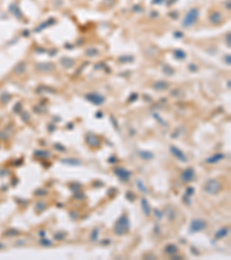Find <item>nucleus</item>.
Instances as JSON below:
<instances>
[{
	"instance_id": "obj_22",
	"label": "nucleus",
	"mask_w": 231,
	"mask_h": 260,
	"mask_svg": "<svg viewBox=\"0 0 231 260\" xmlns=\"http://www.w3.org/2000/svg\"><path fill=\"white\" fill-rule=\"evenodd\" d=\"M166 87H168V85H166V82H157V83H155L154 85V88L155 89H158V90H163V89H166Z\"/></svg>"
},
{
	"instance_id": "obj_33",
	"label": "nucleus",
	"mask_w": 231,
	"mask_h": 260,
	"mask_svg": "<svg viewBox=\"0 0 231 260\" xmlns=\"http://www.w3.org/2000/svg\"><path fill=\"white\" fill-rule=\"evenodd\" d=\"M39 235H41V236H44V235H45V232H44V231H41V232H39Z\"/></svg>"
},
{
	"instance_id": "obj_12",
	"label": "nucleus",
	"mask_w": 231,
	"mask_h": 260,
	"mask_svg": "<svg viewBox=\"0 0 231 260\" xmlns=\"http://www.w3.org/2000/svg\"><path fill=\"white\" fill-rule=\"evenodd\" d=\"M164 250H165V253L170 254V256H173L175 253H177V246L173 244H168Z\"/></svg>"
},
{
	"instance_id": "obj_1",
	"label": "nucleus",
	"mask_w": 231,
	"mask_h": 260,
	"mask_svg": "<svg viewBox=\"0 0 231 260\" xmlns=\"http://www.w3.org/2000/svg\"><path fill=\"white\" fill-rule=\"evenodd\" d=\"M129 229V221H128V217L126 215H121L117 222H116L115 226V234L118 236H122L125 235Z\"/></svg>"
},
{
	"instance_id": "obj_21",
	"label": "nucleus",
	"mask_w": 231,
	"mask_h": 260,
	"mask_svg": "<svg viewBox=\"0 0 231 260\" xmlns=\"http://www.w3.org/2000/svg\"><path fill=\"white\" fill-rule=\"evenodd\" d=\"M136 186H138V188H139L141 192H143V193H148L147 187L144 186V184H143L141 180H138V181H136Z\"/></svg>"
},
{
	"instance_id": "obj_9",
	"label": "nucleus",
	"mask_w": 231,
	"mask_h": 260,
	"mask_svg": "<svg viewBox=\"0 0 231 260\" xmlns=\"http://www.w3.org/2000/svg\"><path fill=\"white\" fill-rule=\"evenodd\" d=\"M87 98L90 99L93 103L95 104H102L104 98L101 96V95H97V94H90V95H87Z\"/></svg>"
},
{
	"instance_id": "obj_30",
	"label": "nucleus",
	"mask_w": 231,
	"mask_h": 260,
	"mask_svg": "<svg viewBox=\"0 0 231 260\" xmlns=\"http://www.w3.org/2000/svg\"><path fill=\"white\" fill-rule=\"evenodd\" d=\"M176 54H178V56H177L178 58H182V59L185 58V54H184V52H182V51H176Z\"/></svg>"
},
{
	"instance_id": "obj_13",
	"label": "nucleus",
	"mask_w": 231,
	"mask_h": 260,
	"mask_svg": "<svg viewBox=\"0 0 231 260\" xmlns=\"http://www.w3.org/2000/svg\"><path fill=\"white\" fill-rule=\"evenodd\" d=\"M37 68H38L39 71H42V72H46V71H51V70H53L54 66H53V64H39V65L37 66Z\"/></svg>"
},
{
	"instance_id": "obj_11",
	"label": "nucleus",
	"mask_w": 231,
	"mask_h": 260,
	"mask_svg": "<svg viewBox=\"0 0 231 260\" xmlns=\"http://www.w3.org/2000/svg\"><path fill=\"white\" fill-rule=\"evenodd\" d=\"M141 207H142V210H143L144 215L149 216V215H150V213H151V208H150V206H149V203H148L147 199H144V198H142V199H141Z\"/></svg>"
},
{
	"instance_id": "obj_28",
	"label": "nucleus",
	"mask_w": 231,
	"mask_h": 260,
	"mask_svg": "<svg viewBox=\"0 0 231 260\" xmlns=\"http://www.w3.org/2000/svg\"><path fill=\"white\" fill-rule=\"evenodd\" d=\"M35 193H36V195H45L46 191H43V190H37Z\"/></svg>"
},
{
	"instance_id": "obj_15",
	"label": "nucleus",
	"mask_w": 231,
	"mask_h": 260,
	"mask_svg": "<svg viewBox=\"0 0 231 260\" xmlns=\"http://www.w3.org/2000/svg\"><path fill=\"white\" fill-rule=\"evenodd\" d=\"M61 162L66 163L68 166H80L81 164V162L79 160H76V159H63Z\"/></svg>"
},
{
	"instance_id": "obj_8",
	"label": "nucleus",
	"mask_w": 231,
	"mask_h": 260,
	"mask_svg": "<svg viewBox=\"0 0 231 260\" xmlns=\"http://www.w3.org/2000/svg\"><path fill=\"white\" fill-rule=\"evenodd\" d=\"M86 141H87V143H88L90 147H98V145H100V140H98V138H97L96 135H94V134H88Z\"/></svg>"
},
{
	"instance_id": "obj_5",
	"label": "nucleus",
	"mask_w": 231,
	"mask_h": 260,
	"mask_svg": "<svg viewBox=\"0 0 231 260\" xmlns=\"http://www.w3.org/2000/svg\"><path fill=\"white\" fill-rule=\"evenodd\" d=\"M115 173L116 176L119 178V179H121L122 181H127L129 178H131V171H128V170H126V169H124V168H116L115 169Z\"/></svg>"
},
{
	"instance_id": "obj_19",
	"label": "nucleus",
	"mask_w": 231,
	"mask_h": 260,
	"mask_svg": "<svg viewBox=\"0 0 231 260\" xmlns=\"http://www.w3.org/2000/svg\"><path fill=\"white\" fill-rule=\"evenodd\" d=\"M210 21L213 22V23H217V22H220L221 21V14L220 13H213L212 15H210Z\"/></svg>"
},
{
	"instance_id": "obj_34",
	"label": "nucleus",
	"mask_w": 231,
	"mask_h": 260,
	"mask_svg": "<svg viewBox=\"0 0 231 260\" xmlns=\"http://www.w3.org/2000/svg\"><path fill=\"white\" fill-rule=\"evenodd\" d=\"M0 248H2V245H1V244H0Z\"/></svg>"
},
{
	"instance_id": "obj_10",
	"label": "nucleus",
	"mask_w": 231,
	"mask_h": 260,
	"mask_svg": "<svg viewBox=\"0 0 231 260\" xmlns=\"http://www.w3.org/2000/svg\"><path fill=\"white\" fill-rule=\"evenodd\" d=\"M223 159H226V155H224V154H215V155L208 157V159L206 160V162L213 164V163H217L219 161H221V160H223Z\"/></svg>"
},
{
	"instance_id": "obj_26",
	"label": "nucleus",
	"mask_w": 231,
	"mask_h": 260,
	"mask_svg": "<svg viewBox=\"0 0 231 260\" xmlns=\"http://www.w3.org/2000/svg\"><path fill=\"white\" fill-rule=\"evenodd\" d=\"M193 192H194V188H193V187H188V188L186 190L185 197H190V195H192V194H193Z\"/></svg>"
},
{
	"instance_id": "obj_25",
	"label": "nucleus",
	"mask_w": 231,
	"mask_h": 260,
	"mask_svg": "<svg viewBox=\"0 0 231 260\" xmlns=\"http://www.w3.org/2000/svg\"><path fill=\"white\" fill-rule=\"evenodd\" d=\"M41 244L42 245H45V246H50L52 243H51V241H47V239L43 238V239H41Z\"/></svg>"
},
{
	"instance_id": "obj_2",
	"label": "nucleus",
	"mask_w": 231,
	"mask_h": 260,
	"mask_svg": "<svg viewBox=\"0 0 231 260\" xmlns=\"http://www.w3.org/2000/svg\"><path fill=\"white\" fill-rule=\"evenodd\" d=\"M204 188H205V191H206L208 194H210V195H215V194H217V193L221 191L222 185H221V183L217 181L216 179H209V180L206 181Z\"/></svg>"
},
{
	"instance_id": "obj_16",
	"label": "nucleus",
	"mask_w": 231,
	"mask_h": 260,
	"mask_svg": "<svg viewBox=\"0 0 231 260\" xmlns=\"http://www.w3.org/2000/svg\"><path fill=\"white\" fill-rule=\"evenodd\" d=\"M45 209H46V203H45V202H41V201L36 202V205H35V210H36L37 213H41V212H43V210H45Z\"/></svg>"
},
{
	"instance_id": "obj_23",
	"label": "nucleus",
	"mask_w": 231,
	"mask_h": 260,
	"mask_svg": "<svg viewBox=\"0 0 231 260\" xmlns=\"http://www.w3.org/2000/svg\"><path fill=\"white\" fill-rule=\"evenodd\" d=\"M98 238V229H94L93 232H91V241L93 242H96Z\"/></svg>"
},
{
	"instance_id": "obj_32",
	"label": "nucleus",
	"mask_w": 231,
	"mask_h": 260,
	"mask_svg": "<svg viewBox=\"0 0 231 260\" xmlns=\"http://www.w3.org/2000/svg\"><path fill=\"white\" fill-rule=\"evenodd\" d=\"M155 215H156L158 219H161V217H162V215L160 214V212H158V210H155Z\"/></svg>"
},
{
	"instance_id": "obj_4",
	"label": "nucleus",
	"mask_w": 231,
	"mask_h": 260,
	"mask_svg": "<svg viewBox=\"0 0 231 260\" xmlns=\"http://www.w3.org/2000/svg\"><path fill=\"white\" fill-rule=\"evenodd\" d=\"M207 227V223L205 220H200V219H194L192 220L191 224H190V232L194 234V232H198V231H201L204 230L205 228Z\"/></svg>"
},
{
	"instance_id": "obj_29",
	"label": "nucleus",
	"mask_w": 231,
	"mask_h": 260,
	"mask_svg": "<svg viewBox=\"0 0 231 260\" xmlns=\"http://www.w3.org/2000/svg\"><path fill=\"white\" fill-rule=\"evenodd\" d=\"M65 236H66V234H63V235H60V234H56V235H54V238H56V239H63Z\"/></svg>"
},
{
	"instance_id": "obj_31",
	"label": "nucleus",
	"mask_w": 231,
	"mask_h": 260,
	"mask_svg": "<svg viewBox=\"0 0 231 260\" xmlns=\"http://www.w3.org/2000/svg\"><path fill=\"white\" fill-rule=\"evenodd\" d=\"M126 197H127V199H128V200H131V201L135 199V197H134V195H132V193H131V192H128V193L126 194Z\"/></svg>"
},
{
	"instance_id": "obj_3",
	"label": "nucleus",
	"mask_w": 231,
	"mask_h": 260,
	"mask_svg": "<svg viewBox=\"0 0 231 260\" xmlns=\"http://www.w3.org/2000/svg\"><path fill=\"white\" fill-rule=\"evenodd\" d=\"M198 16H199V10H198L197 8L191 9V10L186 14V16H185V19H184V21H183V26L186 27V28L193 26V24L197 22Z\"/></svg>"
},
{
	"instance_id": "obj_24",
	"label": "nucleus",
	"mask_w": 231,
	"mask_h": 260,
	"mask_svg": "<svg viewBox=\"0 0 231 260\" xmlns=\"http://www.w3.org/2000/svg\"><path fill=\"white\" fill-rule=\"evenodd\" d=\"M88 56H90V57H95V56H97L98 54V52L95 50V49H89V50H87V52H86Z\"/></svg>"
},
{
	"instance_id": "obj_20",
	"label": "nucleus",
	"mask_w": 231,
	"mask_h": 260,
	"mask_svg": "<svg viewBox=\"0 0 231 260\" xmlns=\"http://www.w3.org/2000/svg\"><path fill=\"white\" fill-rule=\"evenodd\" d=\"M61 64L65 66V67H71V66H73V64H74V61L72 60V59H68V58H64V59H61Z\"/></svg>"
},
{
	"instance_id": "obj_6",
	"label": "nucleus",
	"mask_w": 231,
	"mask_h": 260,
	"mask_svg": "<svg viewBox=\"0 0 231 260\" xmlns=\"http://www.w3.org/2000/svg\"><path fill=\"white\" fill-rule=\"evenodd\" d=\"M180 178H182V180L187 181V183L192 181V180H193V178H194V170H193L192 168H187L186 170H184V171L182 172Z\"/></svg>"
},
{
	"instance_id": "obj_18",
	"label": "nucleus",
	"mask_w": 231,
	"mask_h": 260,
	"mask_svg": "<svg viewBox=\"0 0 231 260\" xmlns=\"http://www.w3.org/2000/svg\"><path fill=\"white\" fill-rule=\"evenodd\" d=\"M35 155L37 157H41V159H47L50 156V153L49 152H44V150H37V152H35Z\"/></svg>"
},
{
	"instance_id": "obj_17",
	"label": "nucleus",
	"mask_w": 231,
	"mask_h": 260,
	"mask_svg": "<svg viewBox=\"0 0 231 260\" xmlns=\"http://www.w3.org/2000/svg\"><path fill=\"white\" fill-rule=\"evenodd\" d=\"M229 232V229L228 228H222L221 230H219L216 234H215V238H222V237H226Z\"/></svg>"
},
{
	"instance_id": "obj_14",
	"label": "nucleus",
	"mask_w": 231,
	"mask_h": 260,
	"mask_svg": "<svg viewBox=\"0 0 231 260\" xmlns=\"http://www.w3.org/2000/svg\"><path fill=\"white\" fill-rule=\"evenodd\" d=\"M139 155H140L141 159H143V160H151V159H154V154H153L151 152L140 150V152H139Z\"/></svg>"
},
{
	"instance_id": "obj_27",
	"label": "nucleus",
	"mask_w": 231,
	"mask_h": 260,
	"mask_svg": "<svg viewBox=\"0 0 231 260\" xmlns=\"http://www.w3.org/2000/svg\"><path fill=\"white\" fill-rule=\"evenodd\" d=\"M54 147H56V149L57 150H60V152H65L66 149H65V147L64 146H61V145H59V143H56L54 145Z\"/></svg>"
},
{
	"instance_id": "obj_7",
	"label": "nucleus",
	"mask_w": 231,
	"mask_h": 260,
	"mask_svg": "<svg viewBox=\"0 0 231 260\" xmlns=\"http://www.w3.org/2000/svg\"><path fill=\"white\" fill-rule=\"evenodd\" d=\"M170 152H171L178 160H180L182 162H187V159H186V156L184 155V153H183L180 149H178L177 147L171 146V147H170Z\"/></svg>"
}]
</instances>
